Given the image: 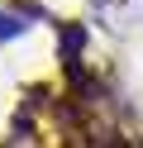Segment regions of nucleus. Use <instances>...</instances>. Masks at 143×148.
Wrapping results in <instances>:
<instances>
[{"instance_id":"1","label":"nucleus","mask_w":143,"mask_h":148,"mask_svg":"<svg viewBox=\"0 0 143 148\" xmlns=\"http://www.w3.org/2000/svg\"><path fill=\"white\" fill-rule=\"evenodd\" d=\"M19 29H24V19H10V14H0V38H14Z\"/></svg>"}]
</instances>
